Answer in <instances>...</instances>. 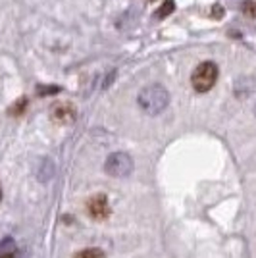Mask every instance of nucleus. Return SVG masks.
I'll return each instance as SVG.
<instances>
[{
	"mask_svg": "<svg viewBox=\"0 0 256 258\" xmlns=\"http://www.w3.org/2000/svg\"><path fill=\"white\" fill-rule=\"evenodd\" d=\"M137 100H139V106L143 108L147 114L156 116V114H160L162 110L168 106V102H170V93L162 85H149L141 91Z\"/></svg>",
	"mask_w": 256,
	"mask_h": 258,
	"instance_id": "1",
	"label": "nucleus"
},
{
	"mask_svg": "<svg viewBox=\"0 0 256 258\" xmlns=\"http://www.w3.org/2000/svg\"><path fill=\"white\" fill-rule=\"evenodd\" d=\"M218 76H220V72H218V66L214 64V62H203V64H199L195 68V72H193V76H191L193 89H195L197 93H206V91H210V89L216 85Z\"/></svg>",
	"mask_w": 256,
	"mask_h": 258,
	"instance_id": "2",
	"label": "nucleus"
},
{
	"mask_svg": "<svg viewBox=\"0 0 256 258\" xmlns=\"http://www.w3.org/2000/svg\"><path fill=\"white\" fill-rule=\"evenodd\" d=\"M104 170L112 177H127L131 170H133V160L125 152H114L106 158Z\"/></svg>",
	"mask_w": 256,
	"mask_h": 258,
	"instance_id": "3",
	"label": "nucleus"
},
{
	"mask_svg": "<svg viewBox=\"0 0 256 258\" xmlns=\"http://www.w3.org/2000/svg\"><path fill=\"white\" fill-rule=\"evenodd\" d=\"M50 119L60 125H70L75 121V106L72 102H54L50 106Z\"/></svg>",
	"mask_w": 256,
	"mask_h": 258,
	"instance_id": "4",
	"label": "nucleus"
},
{
	"mask_svg": "<svg viewBox=\"0 0 256 258\" xmlns=\"http://www.w3.org/2000/svg\"><path fill=\"white\" fill-rule=\"evenodd\" d=\"M87 210L89 214L93 216L95 220H104L110 214V205H108V199L106 195H95L89 199L87 203Z\"/></svg>",
	"mask_w": 256,
	"mask_h": 258,
	"instance_id": "5",
	"label": "nucleus"
},
{
	"mask_svg": "<svg viewBox=\"0 0 256 258\" xmlns=\"http://www.w3.org/2000/svg\"><path fill=\"white\" fill-rule=\"evenodd\" d=\"M254 91V81L250 77H243V79H237L235 83V95L239 98H245L248 97L250 93Z\"/></svg>",
	"mask_w": 256,
	"mask_h": 258,
	"instance_id": "6",
	"label": "nucleus"
},
{
	"mask_svg": "<svg viewBox=\"0 0 256 258\" xmlns=\"http://www.w3.org/2000/svg\"><path fill=\"white\" fill-rule=\"evenodd\" d=\"M16 254V245L12 239H4L0 243V258H14Z\"/></svg>",
	"mask_w": 256,
	"mask_h": 258,
	"instance_id": "7",
	"label": "nucleus"
},
{
	"mask_svg": "<svg viewBox=\"0 0 256 258\" xmlns=\"http://www.w3.org/2000/svg\"><path fill=\"white\" fill-rule=\"evenodd\" d=\"M173 10H175V2H173V0H166V2L162 4L160 8H158V10L154 12V18H156V20L168 18V16H170Z\"/></svg>",
	"mask_w": 256,
	"mask_h": 258,
	"instance_id": "8",
	"label": "nucleus"
},
{
	"mask_svg": "<svg viewBox=\"0 0 256 258\" xmlns=\"http://www.w3.org/2000/svg\"><path fill=\"white\" fill-rule=\"evenodd\" d=\"M54 173V166L50 160H43V164H41V170H39V177L43 179V181H48L50 177H52Z\"/></svg>",
	"mask_w": 256,
	"mask_h": 258,
	"instance_id": "9",
	"label": "nucleus"
},
{
	"mask_svg": "<svg viewBox=\"0 0 256 258\" xmlns=\"http://www.w3.org/2000/svg\"><path fill=\"white\" fill-rule=\"evenodd\" d=\"M75 258H104V252L100 248H85V250H81Z\"/></svg>",
	"mask_w": 256,
	"mask_h": 258,
	"instance_id": "10",
	"label": "nucleus"
},
{
	"mask_svg": "<svg viewBox=\"0 0 256 258\" xmlns=\"http://www.w3.org/2000/svg\"><path fill=\"white\" fill-rule=\"evenodd\" d=\"M25 108H27V98L22 97L18 102H16V104H14V106L10 108V114H12V116H20Z\"/></svg>",
	"mask_w": 256,
	"mask_h": 258,
	"instance_id": "11",
	"label": "nucleus"
},
{
	"mask_svg": "<svg viewBox=\"0 0 256 258\" xmlns=\"http://www.w3.org/2000/svg\"><path fill=\"white\" fill-rule=\"evenodd\" d=\"M243 12L248 18H256V0H245L243 2Z\"/></svg>",
	"mask_w": 256,
	"mask_h": 258,
	"instance_id": "12",
	"label": "nucleus"
},
{
	"mask_svg": "<svg viewBox=\"0 0 256 258\" xmlns=\"http://www.w3.org/2000/svg\"><path fill=\"white\" fill-rule=\"evenodd\" d=\"M60 91V87H37L39 95H56Z\"/></svg>",
	"mask_w": 256,
	"mask_h": 258,
	"instance_id": "13",
	"label": "nucleus"
},
{
	"mask_svg": "<svg viewBox=\"0 0 256 258\" xmlns=\"http://www.w3.org/2000/svg\"><path fill=\"white\" fill-rule=\"evenodd\" d=\"M222 14H224L222 6H220V4H214V10H212V16H214V18H222Z\"/></svg>",
	"mask_w": 256,
	"mask_h": 258,
	"instance_id": "14",
	"label": "nucleus"
},
{
	"mask_svg": "<svg viewBox=\"0 0 256 258\" xmlns=\"http://www.w3.org/2000/svg\"><path fill=\"white\" fill-rule=\"evenodd\" d=\"M0 199H2V189H0Z\"/></svg>",
	"mask_w": 256,
	"mask_h": 258,
	"instance_id": "15",
	"label": "nucleus"
},
{
	"mask_svg": "<svg viewBox=\"0 0 256 258\" xmlns=\"http://www.w3.org/2000/svg\"><path fill=\"white\" fill-rule=\"evenodd\" d=\"M254 112H256V108H254Z\"/></svg>",
	"mask_w": 256,
	"mask_h": 258,
	"instance_id": "16",
	"label": "nucleus"
}]
</instances>
